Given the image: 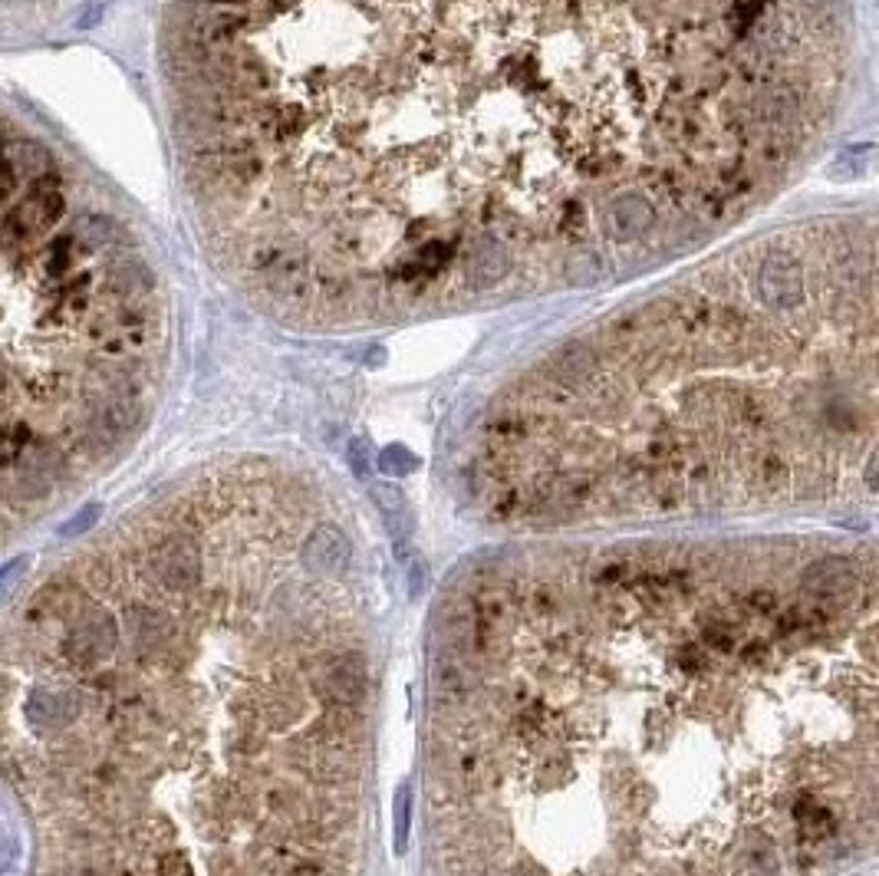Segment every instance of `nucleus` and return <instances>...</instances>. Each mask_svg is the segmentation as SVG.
Listing matches in <instances>:
<instances>
[{
  "instance_id": "obj_1",
  "label": "nucleus",
  "mask_w": 879,
  "mask_h": 876,
  "mask_svg": "<svg viewBox=\"0 0 879 876\" xmlns=\"http://www.w3.org/2000/svg\"><path fill=\"white\" fill-rule=\"evenodd\" d=\"M218 271L356 330L596 287L715 238L824 136L833 0H168Z\"/></svg>"
},
{
  "instance_id": "obj_2",
  "label": "nucleus",
  "mask_w": 879,
  "mask_h": 876,
  "mask_svg": "<svg viewBox=\"0 0 879 876\" xmlns=\"http://www.w3.org/2000/svg\"><path fill=\"white\" fill-rule=\"evenodd\" d=\"M478 468L550 511L879 504V218L768 231L514 379Z\"/></svg>"
},
{
  "instance_id": "obj_3",
  "label": "nucleus",
  "mask_w": 879,
  "mask_h": 876,
  "mask_svg": "<svg viewBox=\"0 0 879 876\" xmlns=\"http://www.w3.org/2000/svg\"><path fill=\"white\" fill-rule=\"evenodd\" d=\"M4 172V468L33 498L70 452L109 455L139 429L165 300L132 228L50 145L7 126Z\"/></svg>"
},
{
  "instance_id": "obj_4",
  "label": "nucleus",
  "mask_w": 879,
  "mask_h": 876,
  "mask_svg": "<svg viewBox=\"0 0 879 876\" xmlns=\"http://www.w3.org/2000/svg\"><path fill=\"white\" fill-rule=\"evenodd\" d=\"M152 570L155 577H159L168 590H191L198 587L201 580V557H198V547L191 537L185 534H172L165 537V541L155 547L152 554Z\"/></svg>"
},
{
  "instance_id": "obj_5",
  "label": "nucleus",
  "mask_w": 879,
  "mask_h": 876,
  "mask_svg": "<svg viewBox=\"0 0 879 876\" xmlns=\"http://www.w3.org/2000/svg\"><path fill=\"white\" fill-rule=\"evenodd\" d=\"M300 560H303V567L313 570V574L336 577V574H343V570L349 567V560H353V541H349V534L343 531V527L317 524L300 547Z\"/></svg>"
},
{
  "instance_id": "obj_6",
  "label": "nucleus",
  "mask_w": 879,
  "mask_h": 876,
  "mask_svg": "<svg viewBox=\"0 0 879 876\" xmlns=\"http://www.w3.org/2000/svg\"><path fill=\"white\" fill-rule=\"evenodd\" d=\"M116 639H119L116 620L103 610H93L70 630L66 656H70L76 666H96V662H103L112 649H116Z\"/></svg>"
},
{
  "instance_id": "obj_7",
  "label": "nucleus",
  "mask_w": 879,
  "mask_h": 876,
  "mask_svg": "<svg viewBox=\"0 0 879 876\" xmlns=\"http://www.w3.org/2000/svg\"><path fill=\"white\" fill-rule=\"evenodd\" d=\"M323 692L326 699L336 702L340 709H346V705H359L366 699V689H369V676H366V662L363 656L356 653H346V656H336L323 666Z\"/></svg>"
},
{
  "instance_id": "obj_8",
  "label": "nucleus",
  "mask_w": 879,
  "mask_h": 876,
  "mask_svg": "<svg viewBox=\"0 0 879 876\" xmlns=\"http://www.w3.org/2000/svg\"><path fill=\"white\" fill-rule=\"evenodd\" d=\"M373 494H376V504L382 511V521H386V527H389V534L399 537V541L412 537L415 534V514L409 508V501H405V494L392 485H373Z\"/></svg>"
},
{
  "instance_id": "obj_9",
  "label": "nucleus",
  "mask_w": 879,
  "mask_h": 876,
  "mask_svg": "<svg viewBox=\"0 0 879 876\" xmlns=\"http://www.w3.org/2000/svg\"><path fill=\"white\" fill-rule=\"evenodd\" d=\"M73 709H76V702L66 692H33V699L27 705L30 718H33V722H40V725L43 722H47V725L63 722V718L73 715Z\"/></svg>"
},
{
  "instance_id": "obj_10",
  "label": "nucleus",
  "mask_w": 879,
  "mask_h": 876,
  "mask_svg": "<svg viewBox=\"0 0 879 876\" xmlns=\"http://www.w3.org/2000/svg\"><path fill=\"white\" fill-rule=\"evenodd\" d=\"M876 149L873 145H853V149H843L837 159L830 162V178H840V182H853V178H863L870 172Z\"/></svg>"
},
{
  "instance_id": "obj_11",
  "label": "nucleus",
  "mask_w": 879,
  "mask_h": 876,
  "mask_svg": "<svg viewBox=\"0 0 879 876\" xmlns=\"http://www.w3.org/2000/svg\"><path fill=\"white\" fill-rule=\"evenodd\" d=\"M409 834H412V788L399 784L396 797H392V844L396 853L409 850Z\"/></svg>"
},
{
  "instance_id": "obj_12",
  "label": "nucleus",
  "mask_w": 879,
  "mask_h": 876,
  "mask_svg": "<svg viewBox=\"0 0 879 876\" xmlns=\"http://www.w3.org/2000/svg\"><path fill=\"white\" fill-rule=\"evenodd\" d=\"M129 630L139 643H159L162 636L172 633V623L168 616L155 613V610H132L129 613Z\"/></svg>"
},
{
  "instance_id": "obj_13",
  "label": "nucleus",
  "mask_w": 879,
  "mask_h": 876,
  "mask_svg": "<svg viewBox=\"0 0 879 876\" xmlns=\"http://www.w3.org/2000/svg\"><path fill=\"white\" fill-rule=\"evenodd\" d=\"M415 468H419V458H415L405 445H389V448H382V455H379V471H382V475H389V478H405V475H412Z\"/></svg>"
},
{
  "instance_id": "obj_14",
  "label": "nucleus",
  "mask_w": 879,
  "mask_h": 876,
  "mask_svg": "<svg viewBox=\"0 0 879 876\" xmlns=\"http://www.w3.org/2000/svg\"><path fill=\"white\" fill-rule=\"evenodd\" d=\"M96 521H99V504H86V508H83L80 514H73V518L60 527V534H63V537H80V534H86Z\"/></svg>"
},
{
  "instance_id": "obj_15",
  "label": "nucleus",
  "mask_w": 879,
  "mask_h": 876,
  "mask_svg": "<svg viewBox=\"0 0 879 876\" xmlns=\"http://www.w3.org/2000/svg\"><path fill=\"white\" fill-rule=\"evenodd\" d=\"M159 876H195L182 850H168L159 857Z\"/></svg>"
},
{
  "instance_id": "obj_16",
  "label": "nucleus",
  "mask_w": 879,
  "mask_h": 876,
  "mask_svg": "<svg viewBox=\"0 0 879 876\" xmlns=\"http://www.w3.org/2000/svg\"><path fill=\"white\" fill-rule=\"evenodd\" d=\"M349 468H353L363 481H369V445L363 442V438H353V442H349Z\"/></svg>"
},
{
  "instance_id": "obj_17",
  "label": "nucleus",
  "mask_w": 879,
  "mask_h": 876,
  "mask_svg": "<svg viewBox=\"0 0 879 876\" xmlns=\"http://www.w3.org/2000/svg\"><path fill=\"white\" fill-rule=\"evenodd\" d=\"M409 583H412V597H419V593L425 590V564H422V557H412V564H409Z\"/></svg>"
}]
</instances>
